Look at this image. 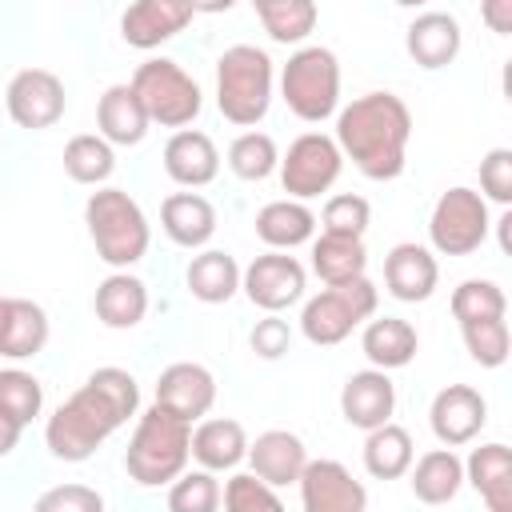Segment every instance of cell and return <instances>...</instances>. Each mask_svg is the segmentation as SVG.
Listing matches in <instances>:
<instances>
[{
  "instance_id": "cell-1",
  "label": "cell",
  "mask_w": 512,
  "mask_h": 512,
  "mask_svg": "<svg viewBox=\"0 0 512 512\" xmlns=\"http://www.w3.org/2000/svg\"><path fill=\"white\" fill-rule=\"evenodd\" d=\"M140 408V384L124 368H96L44 424V444L56 460H88Z\"/></svg>"
},
{
  "instance_id": "cell-2",
  "label": "cell",
  "mask_w": 512,
  "mask_h": 512,
  "mask_svg": "<svg viewBox=\"0 0 512 512\" xmlns=\"http://www.w3.org/2000/svg\"><path fill=\"white\" fill-rule=\"evenodd\" d=\"M332 140L368 180H396L408 164L412 112L396 92H364L336 112Z\"/></svg>"
},
{
  "instance_id": "cell-3",
  "label": "cell",
  "mask_w": 512,
  "mask_h": 512,
  "mask_svg": "<svg viewBox=\"0 0 512 512\" xmlns=\"http://www.w3.org/2000/svg\"><path fill=\"white\" fill-rule=\"evenodd\" d=\"M84 224L96 244V256L116 272H128L136 260H144L152 244L148 216L124 188H96L84 204Z\"/></svg>"
},
{
  "instance_id": "cell-4",
  "label": "cell",
  "mask_w": 512,
  "mask_h": 512,
  "mask_svg": "<svg viewBox=\"0 0 512 512\" xmlns=\"http://www.w3.org/2000/svg\"><path fill=\"white\" fill-rule=\"evenodd\" d=\"M272 56L256 44H232L216 60V108L228 124L252 128L272 104Z\"/></svg>"
},
{
  "instance_id": "cell-5",
  "label": "cell",
  "mask_w": 512,
  "mask_h": 512,
  "mask_svg": "<svg viewBox=\"0 0 512 512\" xmlns=\"http://www.w3.org/2000/svg\"><path fill=\"white\" fill-rule=\"evenodd\" d=\"M188 440H192V424H184L180 416L164 412V408H148L140 412L128 452H124V468L140 488H160L172 484L184 468H188Z\"/></svg>"
},
{
  "instance_id": "cell-6",
  "label": "cell",
  "mask_w": 512,
  "mask_h": 512,
  "mask_svg": "<svg viewBox=\"0 0 512 512\" xmlns=\"http://www.w3.org/2000/svg\"><path fill=\"white\" fill-rule=\"evenodd\" d=\"M280 96L288 104L292 116L320 124L336 112L340 104V60L332 48L308 44L296 48L288 56V64L280 68Z\"/></svg>"
},
{
  "instance_id": "cell-7",
  "label": "cell",
  "mask_w": 512,
  "mask_h": 512,
  "mask_svg": "<svg viewBox=\"0 0 512 512\" xmlns=\"http://www.w3.org/2000/svg\"><path fill=\"white\" fill-rule=\"evenodd\" d=\"M128 84H132L136 100L144 104L148 124H160V128H176L180 132L204 108V92H200L196 76H188L168 56H152V60L136 64V72H132Z\"/></svg>"
},
{
  "instance_id": "cell-8",
  "label": "cell",
  "mask_w": 512,
  "mask_h": 512,
  "mask_svg": "<svg viewBox=\"0 0 512 512\" xmlns=\"http://www.w3.org/2000/svg\"><path fill=\"white\" fill-rule=\"evenodd\" d=\"M376 300H380V292H376V284L368 276L336 284V288H324V292L304 300L300 332H304L308 344L332 348V344L348 340L364 320L376 316Z\"/></svg>"
},
{
  "instance_id": "cell-9",
  "label": "cell",
  "mask_w": 512,
  "mask_h": 512,
  "mask_svg": "<svg viewBox=\"0 0 512 512\" xmlns=\"http://www.w3.org/2000/svg\"><path fill=\"white\" fill-rule=\"evenodd\" d=\"M488 228H492L488 200L464 184L440 192L428 216V240L440 256H472L488 240Z\"/></svg>"
},
{
  "instance_id": "cell-10",
  "label": "cell",
  "mask_w": 512,
  "mask_h": 512,
  "mask_svg": "<svg viewBox=\"0 0 512 512\" xmlns=\"http://www.w3.org/2000/svg\"><path fill=\"white\" fill-rule=\"evenodd\" d=\"M340 168H344V156H340L336 140L328 132H304L280 156V184H284L288 200L304 204V200L328 192L336 184Z\"/></svg>"
},
{
  "instance_id": "cell-11",
  "label": "cell",
  "mask_w": 512,
  "mask_h": 512,
  "mask_svg": "<svg viewBox=\"0 0 512 512\" xmlns=\"http://www.w3.org/2000/svg\"><path fill=\"white\" fill-rule=\"evenodd\" d=\"M4 104H8V116L20 128L44 132L52 124H60V116L68 108V92H64V80L56 72H48V68H20L8 80Z\"/></svg>"
},
{
  "instance_id": "cell-12",
  "label": "cell",
  "mask_w": 512,
  "mask_h": 512,
  "mask_svg": "<svg viewBox=\"0 0 512 512\" xmlns=\"http://www.w3.org/2000/svg\"><path fill=\"white\" fill-rule=\"evenodd\" d=\"M240 288H244V296H248L256 308L280 316L284 308H292V304L304 300L308 272H304V264H300L296 256H288V252H264V256H256V260L240 272Z\"/></svg>"
},
{
  "instance_id": "cell-13",
  "label": "cell",
  "mask_w": 512,
  "mask_h": 512,
  "mask_svg": "<svg viewBox=\"0 0 512 512\" xmlns=\"http://www.w3.org/2000/svg\"><path fill=\"white\" fill-rule=\"evenodd\" d=\"M428 424H432V436L444 448L472 444L488 424V400L472 384H448V388H440L432 396Z\"/></svg>"
},
{
  "instance_id": "cell-14",
  "label": "cell",
  "mask_w": 512,
  "mask_h": 512,
  "mask_svg": "<svg viewBox=\"0 0 512 512\" xmlns=\"http://www.w3.org/2000/svg\"><path fill=\"white\" fill-rule=\"evenodd\" d=\"M296 484L304 512H368V488L340 460H308Z\"/></svg>"
},
{
  "instance_id": "cell-15",
  "label": "cell",
  "mask_w": 512,
  "mask_h": 512,
  "mask_svg": "<svg viewBox=\"0 0 512 512\" xmlns=\"http://www.w3.org/2000/svg\"><path fill=\"white\" fill-rule=\"evenodd\" d=\"M216 404V376L196 360H176L156 380V408L180 416L184 424L204 420Z\"/></svg>"
},
{
  "instance_id": "cell-16",
  "label": "cell",
  "mask_w": 512,
  "mask_h": 512,
  "mask_svg": "<svg viewBox=\"0 0 512 512\" xmlns=\"http://www.w3.org/2000/svg\"><path fill=\"white\" fill-rule=\"evenodd\" d=\"M396 412V384L388 372L380 368H364V372H352L340 388V416L360 428V432H372L380 424H388Z\"/></svg>"
},
{
  "instance_id": "cell-17",
  "label": "cell",
  "mask_w": 512,
  "mask_h": 512,
  "mask_svg": "<svg viewBox=\"0 0 512 512\" xmlns=\"http://www.w3.org/2000/svg\"><path fill=\"white\" fill-rule=\"evenodd\" d=\"M252 476L264 480L268 488H288L300 480V472L308 468V448L296 432L288 428H268L256 440H248V456Z\"/></svg>"
},
{
  "instance_id": "cell-18",
  "label": "cell",
  "mask_w": 512,
  "mask_h": 512,
  "mask_svg": "<svg viewBox=\"0 0 512 512\" xmlns=\"http://www.w3.org/2000/svg\"><path fill=\"white\" fill-rule=\"evenodd\" d=\"M192 16H196V8L184 0H140V4L124 8L120 36H124V44L148 52V48H160L164 40H172L176 32H184V24Z\"/></svg>"
},
{
  "instance_id": "cell-19",
  "label": "cell",
  "mask_w": 512,
  "mask_h": 512,
  "mask_svg": "<svg viewBox=\"0 0 512 512\" xmlns=\"http://www.w3.org/2000/svg\"><path fill=\"white\" fill-rule=\"evenodd\" d=\"M384 284H388V292H392L396 300H404V304L428 300V296L436 292V284H440V264H436L432 248L412 244V240L396 244V248L384 256Z\"/></svg>"
},
{
  "instance_id": "cell-20",
  "label": "cell",
  "mask_w": 512,
  "mask_h": 512,
  "mask_svg": "<svg viewBox=\"0 0 512 512\" xmlns=\"http://www.w3.org/2000/svg\"><path fill=\"white\" fill-rule=\"evenodd\" d=\"M460 44H464V32L452 12H420L404 32L408 56L428 72L448 68L460 56Z\"/></svg>"
},
{
  "instance_id": "cell-21",
  "label": "cell",
  "mask_w": 512,
  "mask_h": 512,
  "mask_svg": "<svg viewBox=\"0 0 512 512\" xmlns=\"http://www.w3.org/2000/svg\"><path fill=\"white\" fill-rule=\"evenodd\" d=\"M164 172L180 188H204V184H212L216 172H220V152H216L212 136L200 132V128L172 132L168 144H164Z\"/></svg>"
},
{
  "instance_id": "cell-22",
  "label": "cell",
  "mask_w": 512,
  "mask_h": 512,
  "mask_svg": "<svg viewBox=\"0 0 512 512\" xmlns=\"http://www.w3.org/2000/svg\"><path fill=\"white\" fill-rule=\"evenodd\" d=\"M188 456L204 468V472H228L236 468L244 456H248V432L240 420L232 416H208L192 428V440H188Z\"/></svg>"
},
{
  "instance_id": "cell-23",
  "label": "cell",
  "mask_w": 512,
  "mask_h": 512,
  "mask_svg": "<svg viewBox=\"0 0 512 512\" xmlns=\"http://www.w3.org/2000/svg\"><path fill=\"white\" fill-rule=\"evenodd\" d=\"M464 484L480 492L488 512H512V448L500 440L472 448L464 460Z\"/></svg>"
},
{
  "instance_id": "cell-24",
  "label": "cell",
  "mask_w": 512,
  "mask_h": 512,
  "mask_svg": "<svg viewBox=\"0 0 512 512\" xmlns=\"http://www.w3.org/2000/svg\"><path fill=\"white\" fill-rule=\"evenodd\" d=\"M48 344V312L24 296H0V356L28 360Z\"/></svg>"
},
{
  "instance_id": "cell-25",
  "label": "cell",
  "mask_w": 512,
  "mask_h": 512,
  "mask_svg": "<svg viewBox=\"0 0 512 512\" xmlns=\"http://www.w3.org/2000/svg\"><path fill=\"white\" fill-rule=\"evenodd\" d=\"M160 228L180 248H204L216 236V208L200 192H172L160 204Z\"/></svg>"
},
{
  "instance_id": "cell-26",
  "label": "cell",
  "mask_w": 512,
  "mask_h": 512,
  "mask_svg": "<svg viewBox=\"0 0 512 512\" xmlns=\"http://www.w3.org/2000/svg\"><path fill=\"white\" fill-rule=\"evenodd\" d=\"M360 348L368 356L372 368L392 372V368H408L420 352V336L404 316H376L364 324L360 332Z\"/></svg>"
},
{
  "instance_id": "cell-27",
  "label": "cell",
  "mask_w": 512,
  "mask_h": 512,
  "mask_svg": "<svg viewBox=\"0 0 512 512\" xmlns=\"http://www.w3.org/2000/svg\"><path fill=\"white\" fill-rule=\"evenodd\" d=\"M96 124H100V136L112 148H132V144H140L148 136V112L136 100L132 84L104 88V96L96 104Z\"/></svg>"
},
{
  "instance_id": "cell-28",
  "label": "cell",
  "mask_w": 512,
  "mask_h": 512,
  "mask_svg": "<svg viewBox=\"0 0 512 512\" xmlns=\"http://www.w3.org/2000/svg\"><path fill=\"white\" fill-rule=\"evenodd\" d=\"M316 232V212L300 200H268L256 212V236L268 244V252H292L308 244Z\"/></svg>"
},
{
  "instance_id": "cell-29",
  "label": "cell",
  "mask_w": 512,
  "mask_h": 512,
  "mask_svg": "<svg viewBox=\"0 0 512 512\" xmlns=\"http://www.w3.org/2000/svg\"><path fill=\"white\" fill-rule=\"evenodd\" d=\"M92 308L104 328H136L148 316V284L132 272H112L100 280Z\"/></svg>"
},
{
  "instance_id": "cell-30",
  "label": "cell",
  "mask_w": 512,
  "mask_h": 512,
  "mask_svg": "<svg viewBox=\"0 0 512 512\" xmlns=\"http://www.w3.org/2000/svg\"><path fill=\"white\" fill-rule=\"evenodd\" d=\"M408 484L420 504H448L464 488V460L452 448H432L420 460H412Z\"/></svg>"
},
{
  "instance_id": "cell-31",
  "label": "cell",
  "mask_w": 512,
  "mask_h": 512,
  "mask_svg": "<svg viewBox=\"0 0 512 512\" xmlns=\"http://www.w3.org/2000/svg\"><path fill=\"white\" fill-rule=\"evenodd\" d=\"M184 284L200 304H228L240 292V264L220 248H204L188 260Z\"/></svg>"
},
{
  "instance_id": "cell-32",
  "label": "cell",
  "mask_w": 512,
  "mask_h": 512,
  "mask_svg": "<svg viewBox=\"0 0 512 512\" xmlns=\"http://www.w3.org/2000/svg\"><path fill=\"white\" fill-rule=\"evenodd\" d=\"M368 268V252H364V240L360 236H332V232H320L312 240V272L336 288V284H348V280H360Z\"/></svg>"
},
{
  "instance_id": "cell-33",
  "label": "cell",
  "mask_w": 512,
  "mask_h": 512,
  "mask_svg": "<svg viewBox=\"0 0 512 512\" xmlns=\"http://www.w3.org/2000/svg\"><path fill=\"white\" fill-rule=\"evenodd\" d=\"M412 460H416V444H412L408 428L388 420V424H380V428H372L364 436V468H368V476L400 480V476H408Z\"/></svg>"
},
{
  "instance_id": "cell-34",
  "label": "cell",
  "mask_w": 512,
  "mask_h": 512,
  "mask_svg": "<svg viewBox=\"0 0 512 512\" xmlns=\"http://www.w3.org/2000/svg\"><path fill=\"white\" fill-rule=\"evenodd\" d=\"M64 172L76 184H92L100 188L112 172H116V152L100 132H80L64 144Z\"/></svg>"
},
{
  "instance_id": "cell-35",
  "label": "cell",
  "mask_w": 512,
  "mask_h": 512,
  "mask_svg": "<svg viewBox=\"0 0 512 512\" xmlns=\"http://www.w3.org/2000/svg\"><path fill=\"white\" fill-rule=\"evenodd\" d=\"M256 16L276 44H300L316 28L320 8L312 0H256Z\"/></svg>"
},
{
  "instance_id": "cell-36",
  "label": "cell",
  "mask_w": 512,
  "mask_h": 512,
  "mask_svg": "<svg viewBox=\"0 0 512 512\" xmlns=\"http://www.w3.org/2000/svg\"><path fill=\"white\" fill-rule=\"evenodd\" d=\"M452 316L456 324H480V320H504L508 296L496 280H460L452 288Z\"/></svg>"
},
{
  "instance_id": "cell-37",
  "label": "cell",
  "mask_w": 512,
  "mask_h": 512,
  "mask_svg": "<svg viewBox=\"0 0 512 512\" xmlns=\"http://www.w3.org/2000/svg\"><path fill=\"white\" fill-rule=\"evenodd\" d=\"M228 168L240 176V180H268L276 168H280V152H276V140L268 132H240L232 144H228Z\"/></svg>"
},
{
  "instance_id": "cell-38",
  "label": "cell",
  "mask_w": 512,
  "mask_h": 512,
  "mask_svg": "<svg viewBox=\"0 0 512 512\" xmlns=\"http://www.w3.org/2000/svg\"><path fill=\"white\" fill-rule=\"evenodd\" d=\"M44 408V388L24 368H0V412L12 416L20 428H28Z\"/></svg>"
},
{
  "instance_id": "cell-39",
  "label": "cell",
  "mask_w": 512,
  "mask_h": 512,
  "mask_svg": "<svg viewBox=\"0 0 512 512\" xmlns=\"http://www.w3.org/2000/svg\"><path fill=\"white\" fill-rule=\"evenodd\" d=\"M220 508V480L204 468L180 472L168 488V512H216Z\"/></svg>"
},
{
  "instance_id": "cell-40",
  "label": "cell",
  "mask_w": 512,
  "mask_h": 512,
  "mask_svg": "<svg viewBox=\"0 0 512 512\" xmlns=\"http://www.w3.org/2000/svg\"><path fill=\"white\" fill-rule=\"evenodd\" d=\"M368 220H372V208L364 196L356 192H336L328 196L324 212H320V232H332V236H360L368 232Z\"/></svg>"
},
{
  "instance_id": "cell-41",
  "label": "cell",
  "mask_w": 512,
  "mask_h": 512,
  "mask_svg": "<svg viewBox=\"0 0 512 512\" xmlns=\"http://www.w3.org/2000/svg\"><path fill=\"white\" fill-rule=\"evenodd\" d=\"M220 500H224V512H284V500L276 496V488H268L252 472H236L220 488Z\"/></svg>"
},
{
  "instance_id": "cell-42",
  "label": "cell",
  "mask_w": 512,
  "mask_h": 512,
  "mask_svg": "<svg viewBox=\"0 0 512 512\" xmlns=\"http://www.w3.org/2000/svg\"><path fill=\"white\" fill-rule=\"evenodd\" d=\"M468 356L480 368H500L508 360V320H480V324H464L460 328Z\"/></svg>"
},
{
  "instance_id": "cell-43",
  "label": "cell",
  "mask_w": 512,
  "mask_h": 512,
  "mask_svg": "<svg viewBox=\"0 0 512 512\" xmlns=\"http://www.w3.org/2000/svg\"><path fill=\"white\" fill-rule=\"evenodd\" d=\"M480 196L500 208L512 204V148H492L480 160Z\"/></svg>"
},
{
  "instance_id": "cell-44",
  "label": "cell",
  "mask_w": 512,
  "mask_h": 512,
  "mask_svg": "<svg viewBox=\"0 0 512 512\" xmlns=\"http://www.w3.org/2000/svg\"><path fill=\"white\" fill-rule=\"evenodd\" d=\"M32 512H104V496L88 484H56L40 492Z\"/></svg>"
},
{
  "instance_id": "cell-45",
  "label": "cell",
  "mask_w": 512,
  "mask_h": 512,
  "mask_svg": "<svg viewBox=\"0 0 512 512\" xmlns=\"http://www.w3.org/2000/svg\"><path fill=\"white\" fill-rule=\"evenodd\" d=\"M248 344H252V352H256L260 360H280V356L288 352V344H292V328H288L284 316H272V312H268L264 320H256Z\"/></svg>"
},
{
  "instance_id": "cell-46",
  "label": "cell",
  "mask_w": 512,
  "mask_h": 512,
  "mask_svg": "<svg viewBox=\"0 0 512 512\" xmlns=\"http://www.w3.org/2000/svg\"><path fill=\"white\" fill-rule=\"evenodd\" d=\"M480 16L488 20L492 32H500V36L512 32V0H488V4L480 8Z\"/></svg>"
},
{
  "instance_id": "cell-47",
  "label": "cell",
  "mask_w": 512,
  "mask_h": 512,
  "mask_svg": "<svg viewBox=\"0 0 512 512\" xmlns=\"http://www.w3.org/2000/svg\"><path fill=\"white\" fill-rule=\"evenodd\" d=\"M20 432H24V428H20L12 416H4V412H0V460H4V456H12V448L20 444Z\"/></svg>"
}]
</instances>
